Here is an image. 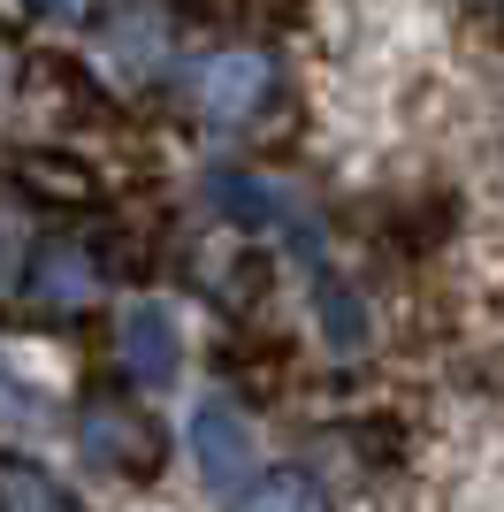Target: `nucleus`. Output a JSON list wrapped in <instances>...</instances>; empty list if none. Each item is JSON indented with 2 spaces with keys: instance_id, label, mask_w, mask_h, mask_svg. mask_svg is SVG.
Returning <instances> with one entry per match:
<instances>
[{
  "instance_id": "obj_1",
  "label": "nucleus",
  "mask_w": 504,
  "mask_h": 512,
  "mask_svg": "<svg viewBox=\"0 0 504 512\" xmlns=\"http://www.w3.org/2000/svg\"><path fill=\"white\" fill-rule=\"evenodd\" d=\"M268 92H275V69L260 62V54H245V46L207 54V62L191 69V107H199L207 123H252V115L268 107Z\"/></svg>"
},
{
  "instance_id": "obj_2",
  "label": "nucleus",
  "mask_w": 504,
  "mask_h": 512,
  "mask_svg": "<svg viewBox=\"0 0 504 512\" xmlns=\"http://www.w3.org/2000/svg\"><path fill=\"white\" fill-rule=\"evenodd\" d=\"M191 459H199V474L222 482V490H237L252 474V428H245V413H237L230 398H199V413H191Z\"/></svg>"
},
{
  "instance_id": "obj_3",
  "label": "nucleus",
  "mask_w": 504,
  "mask_h": 512,
  "mask_svg": "<svg viewBox=\"0 0 504 512\" xmlns=\"http://www.w3.org/2000/svg\"><path fill=\"white\" fill-rule=\"evenodd\" d=\"M123 367H130V383H176V367H184V329H176V314H168L161 299H138L123 314Z\"/></svg>"
},
{
  "instance_id": "obj_4",
  "label": "nucleus",
  "mask_w": 504,
  "mask_h": 512,
  "mask_svg": "<svg viewBox=\"0 0 504 512\" xmlns=\"http://www.w3.org/2000/svg\"><path fill=\"white\" fill-rule=\"evenodd\" d=\"M207 192L230 222H245V230H291L298 245L314 253V230H306V214L291 207V192H275V184H260V176H245V169H214Z\"/></svg>"
},
{
  "instance_id": "obj_5",
  "label": "nucleus",
  "mask_w": 504,
  "mask_h": 512,
  "mask_svg": "<svg viewBox=\"0 0 504 512\" xmlns=\"http://www.w3.org/2000/svg\"><path fill=\"white\" fill-rule=\"evenodd\" d=\"M77 436H84V451H92L100 467H115V474H153V459H161L153 421H138L130 406H84Z\"/></svg>"
},
{
  "instance_id": "obj_6",
  "label": "nucleus",
  "mask_w": 504,
  "mask_h": 512,
  "mask_svg": "<svg viewBox=\"0 0 504 512\" xmlns=\"http://www.w3.org/2000/svg\"><path fill=\"white\" fill-rule=\"evenodd\" d=\"M23 291H31L39 306H54V314H69V306H92L100 268H92V253H84V245H46V253L31 260Z\"/></svg>"
},
{
  "instance_id": "obj_7",
  "label": "nucleus",
  "mask_w": 504,
  "mask_h": 512,
  "mask_svg": "<svg viewBox=\"0 0 504 512\" xmlns=\"http://www.w3.org/2000/svg\"><path fill=\"white\" fill-rule=\"evenodd\" d=\"M230 512H329V497H321L314 474L275 467V474H260V482H245V490L230 497Z\"/></svg>"
},
{
  "instance_id": "obj_8",
  "label": "nucleus",
  "mask_w": 504,
  "mask_h": 512,
  "mask_svg": "<svg viewBox=\"0 0 504 512\" xmlns=\"http://www.w3.org/2000/svg\"><path fill=\"white\" fill-rule=\"evenodd\" d=\"M0 512H77L69 490L31 459H0Z\"/></svg>"
},
{
  "instance_id": "obj_9",
  "label": "nucleus",
  "mask_w": 504,
  "mask_h": 512,
  "mask_svg": "<svg viewBox=\"0 0 504 512\" xmlns=\"http://www.w3.org/2000/svg\"><path fill=\"white\" fill-rule=\"evenodd\" d=\"M23 276H31V230H23V214L0 199V299H8Z\"/></svg>"
},
{
  "instance_id": "obj_10",
  "label": "nucleus",
  "mask_w": 504,
  "mask_h": 512,
  "mask_svg": "<svg viewBox=\"0 0 504 512\" xmlns=\"http://www.w3.org/2000/svg\"><path fill=\"white\" fill-rule=\"evenodd\" d=\"M0 413H23V421H39V398H31V390H8V375H0Z\"/></svg>"
},
{
  "instance_id": "obj_11",
  "label": "nucleus",
  "mask_w": 504,
  "mask_h": 512,
  "mask_svg": "<svg viewBox=\"0 0 504 512\" xmlns=\"http://www.w3.org/2000/svg\"><path fill=\"white\" fill-rule=\"evenodd\" d=\"M31 8H46V16H84L92 0H31Z\"/></svg>"
}]
</instances>
